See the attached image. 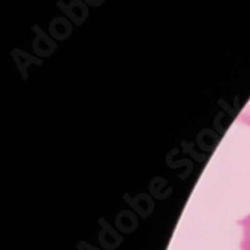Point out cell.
Returning <instances> with one entry per match:
<instances>
[{"label": "cell", "mask_w": 250, "mask_h": 250, "mask_svg": "<svg viewBox=\"0 0 250 250\" xmlns=\"http://www.w3.org/2000/svg\"><path fill=\"white\" fill-rule=\"evenodd\" d=\"M238 120H240L241 123H246V125L250 126V101H249V104L243 108V111L240 112Z\"/></svg>", "instance_id": "7a4b0ae2"}, {"label": "cell", "mask_w": 250, "mask_h": 250, "mask_svg": "<svg viewBox=\"0 0 250 250\" xmlns=\"http://www.w3.org/2000/svg\"><path fill=\"white\" fill-rule=\"evenodd\" d=\"M238 225L243 226V241L240 249L241 250H250V214L241 220H238Z\"/></svg>", "instance_id": "6da1fadb"}]
</instances>
